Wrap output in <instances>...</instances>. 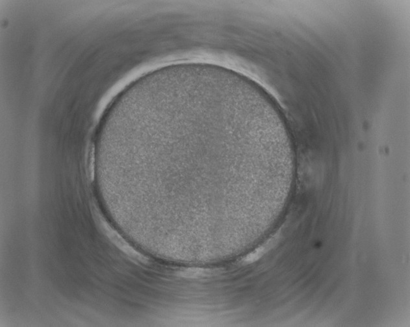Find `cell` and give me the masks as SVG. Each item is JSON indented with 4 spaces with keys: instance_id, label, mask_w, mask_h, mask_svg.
Wrapping results in <instances>:
<instances>
[{
    "instance_id": "2",
    "label": "cell",
    "mask_w": 410,
    "mask_h": 327,
    "mask_svg": "<svg viewBox=\"0 0 410 327\" xmlns=\"http://www.w3.org/2000/svg\"><path fill=\"white\" fill-rule=\"evenodd\" d=\"M263 251L264 249L263 247L258 249L257 250L255 251V252L251 253L250 255H248V257H246V262H249V263H251V262H255V260H257L261 257V255H263Z\"/></svg>"
},
{
    "instance_id": "1",
    "label": "cell",
    "mask_w": 410,
    "mask_h": 327,
    "mask_svg": "<svg viewBox=\"0 0 410 327\" xmlns=\"http://www.w3.org/2000/svg\"><path fill=\"white\" fill-rule=\"evenodd\" d=\"M102 226L104 228V231L107 237L120 250L137 261L140 262L143 264L148 263L149 260L144 255L135 250L118 232L112 229L110 226L104 220H102Z\"/></svg>"
}]
</instances>
